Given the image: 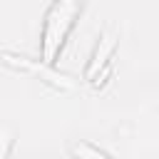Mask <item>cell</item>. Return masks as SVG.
Here are the masks:
<instances>
[{"instance_id":"obj_1","label":"cell","mask_w":159,"mask_h":159,"mask_svg":"<svg viewBox=\"0 0 159 159\" xmlns=\"http://www.w3.org/2000/svg\"><path fill=\"white\" fill-rule=\"evenodd\" d=\"M80 7H82V0H55V5L50 7L45 20V60L47 62L55 60Z\"/></svg>"},{"instance_id":"obj_2","label":"cell","mask_w":159,"mask_h":159,"mask_svg":"<svg viewBox=\"0 0 159 159\" xmlns=\"http://www.w3.org/2000/svg\"><path fill=\"white\" fill-rule=\"evenodd\" d=\"M112 47H114V40H112V37H102V42H99V47H97V52H94V60H92V65H89V70H87V75H89V77L97 72V67H99V65H104V62H107L104 57L112 52Z\"/></svg>"},{"instance_id":"obj_3","label":"cell","mask_w":159,"mask_h":159,"mask_svg":"<svg viewBox=\"0 0 159 159\" xmlns=\"http://www.w3.org/2000/svg\"><path fill=\"white\" fill-rule=\"evenodd\" d=\"M72 154H75L77 159H109L102 149H97V147H92V144H87V142H75V144H72Z\"/></svg>"}]
</instances>
